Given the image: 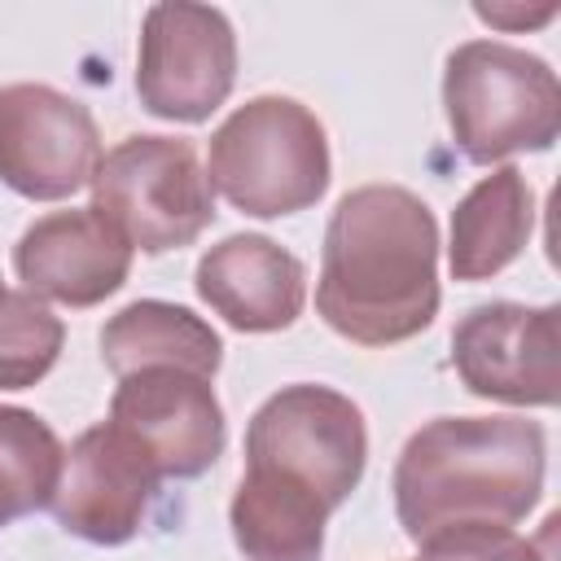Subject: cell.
<instances>
[{
	"instance_id": "6da1fadb",
	"label": "cell",
	"mask_w": 561,
	"mask_h": 561,
	"mask_svg": "<svg viewBox=\"0 0 561 561\" xmlns=\"http://www.w3.org/2000/svg\"><path fill=\"white\" fill-rule=\"evenodd\" d=\"M316 311L359 346H394L438 316V224L399 184L351 188L324 228Z\"/></svg>"
},
{
	"instance_id": "7a4b0ae2",
	"label": "cell",
	"mask_w": 561,
	"mask_h": 561,
	"mask_svg": "<svg viewBox=\"0 0 561 561\" xmlns=\"http://www.w3.org/2000/svg\"><path fill=\"white\" fill-rule=\"evenodd\" d=\"M543 491V430L526 416H438L394 465V513L412 543L447 526H513Z\"/></svg>"
},
{
	"instance_id": "3957f363",
	"label": "cell",
	"mask_w": 561,
	"mask_h": 561,
	"mask_svg": "<svg viewBox=\"0 0 561 561\" xmlns=\"http://www.w3.org/2000/svg\"><path fill=\"white\" fill-rule=\"evenodd\" d=\"M206 180L241 215H298L329 188L324 123L289 96H254L215 127Z\"/></svg>"
},
{
	"instance_id": "277c9868",
	"label": "cell",
	"mask_w": 561,
	"mask_h": 561,
	"mask_svg": "<svg viewBox=\"0 0 561 561\" xmlns=\"http://www.w3.org/2000/svg\"><path fill=\"white\" fill-rule=\"evenodd\" d=\"M447 127L478 167L552 149L561 131V83L552 66L500 39H469L443 70Z\"/></svg>"
},
{
	"instance_id": "5b68a950",
	"label": "cell",
	"mask_w": 561,
	"mask_h": 561,
	"mask_svg": "<svg viewBox=\"0 0 561 561\" xmlns=\"http://www.w3.org/2000/svg\"><path fill=\"white\" fill-rule=\"evenodd\" d=\"M92 210L145 254L193 245L215 219V188L193 140L127 136L92 175Z\"/></svg>"
},
{
	"instance_id": "8992f818",
	"label": "cell",
	"mask_w": 561,
	"mask_h": 561,
	"mask_svg": "<svg viewBox=\"0 0 561 561\" xmlns=\"http://www.w3.org/2000/svg\"><path fill=\"white\" fill-rule=\"evenodd\" d=\"M368 460L364 412L329 386H285L276 390L245 430V469L280 473L316 491L329 508L346 504L359 486Z\"/></svg>"
},
{
	"instance_id": "52a82bcc",
	"label": "cell",
	"mask_w": 561,
	"mask_h": 561,
	"mask_svg": "<svg viewBox=\"0 0 561 561\" xmlns=\"http://www.w3.org/2000/svg\"><path fill=\"white\" fill-rule=\"evenodd\" d=\"M237 79L232 22L210 4H153L140 26L136 96L149 114L171 123L210 118Z\"/></svg>"
},
{
	"instance_id": "ba28073f",
	"label": "cell",
	"mask_w": 561,
	"mask_h": 561,
	"mask_svg": "<svg viewBox=\"0 0 561 561\" xmlns=\"http://www.w3.org/2000/svg\"><path fill=\"white\" fill-rule=\"evenodd\" d=\"M101 131L83 101L48 83L0 88V180L31 202H61L92 184Z\"/></svg>"
},
{
	"instance_id": "9c48e42d",
	"label": "cell",
	"mask_w": 561,
	"mask_h": 561,
	"mask_svg": "<svg viewBox=\"0 0 561 561\" xmlns=\"http://www.w3.org/2000/svg\"><path fill=\"white\" fill-rule=\"evenodd\" d=\"M451 364L469 394L517 408L561 399V307L482 302L451 333Z\"/></svg>"
},
{
	"instance_id": "30bf717a",
	"label": "cell",
	"mask_w": 561,
	"mask_h": 561,
	"mask_svg": "<svg viewBox=\"0 0 561 561\" xmlns=\"http://www.w3.org/2000/svg\"><path fill=\"white\" fill-rule=\"evenodd\" d=\"M110 421L149 456L158 478H197L224 456V408L210 377L184 368H140L118 377Z\"/></svg>"
},
{
	"instance_id": "8fae6325",
	"label": "cell",
	"mask_w": 561,
	"mask_h": 561,
	"mask_svg": "<svg viewBox=\"0 0 561 561\" xmlns=\"http://www.w3.org/2000/svg\"><path fill=\"white\" fill-rule=\"evenodd\" d=\"M158 482L162 478L149 456L114 421H101L83 430L61 460V482L53 495L57 526L101 548L127 543L145 526Z\"/></svg>"
},
{
	"instance_id": "7c38bea8",
	"label": "cell",
	"mask_w": 561,
	"mask_h": 561,
	"mask_svg": "<svg viewBox=\"0 0 561 561\" xmlns=\"http://www.w3.org/2000/svg\"><path fill=\"white\" fill-rule=\"evenodd\" d=\"M13 267L35 298H53L61 307H96L127 280L131 245L92 206L53 210L22 232Z\"/></svg>"
},
{
	"instance_id": "4fadbf2b",
	"label": "cell",
	"mask_w": 561,
	"mask_h": 561,
	"mask_svg": "<svg viewBox=\"0 0 561 561\" xmlns=\"http://www.w3.org/2000/svg\"><path fill=\"white\" fill-rule=\"evenodd\" d=\"M197 294L232 329L276 333L298 320V311L307 302V272L272 237L237 232L202 254Z\"/></svg>"
},
{
	"instance_id": "5bb4252c",
	"label": "cell",
	"mask_w": 561,
	"mask_h": 561,
	"mask_svg": "<svg viewBox=\"0 0 561 561\" xmlns=\"http://www.w3.org/2000/svg\"><path fill=\"white\" fill-rule=\"evenodd\" d=\"M535 228V193L517 167H500L482 175L460 206L451 210V245L447 267L456 280L500 276L530 241Z\"/></svg>"
},
{
	"instance_id": "9a60e30c",
	"label": "cell",
	"mask_w": 561,
	"mask_h": 561,
	"mask_svg": "<svg viewBox=\"0 0 561 561\" xmlns=\"http://www.w3.org/2000/svg\"><path fill=\"white\" fill-rule=\"evenodd\" d=\"M101 359L114 377H127L140 368H184L197 377H215L224 364V342L188 307L140 298L105 320Z\"/></svg>"
},
{
	"instance_id": "2e32d148",
	"label": "cell",
	"mask_w": 561,
	"mask_h": 561,
	"mask_svg": "<svg viewBox=\"0 0 561 561\" xmlns=\"http://www.w3.org/2000/svg\"><path fill=\"white\" fill-rule=\"evenodd\" d=\"M329 504L267 469H245L228 522L245 561H320Z\"/></svg>"
},
{
	"instance_id": "e0dca14e",
	"label": "cell",
	"mask_w": 561,
	"mask_h": 561,
	"mask_svg": "<svg viewBox=\"0 0 561 561\" xmlns=\"http://www.w3.org/2000/svg\"><path fill=\"white\" fill-rule=\"evenodd\" d=\"M66 447L48 421L0 403V526L48 508L61 482Z\"/></svg>"
},
{
	"instance_id": "ac0fdd59",
	"label": "cell",
	"mask_w": 561,
	"mask_h": 561,
	"mask_svg": "<svg viewBox=\"0 0 561 561\" xmlns=\"http://www.w3.org/2000/svg\"><path fill=\"white\" fill-rule=\"evenodd\" d=\"M66 324L26 289L0 285V390L44 381L61 355Z\"/></svg>"
},
{
	"instance_id": "d6986e66",
	"label": "cell",
	"mask_w": 561,
	"mask_h": 561,
	"mask_svg": "<svg viewBox=\"0 0 561 561\" xmlns=\"http://www.w3.org/2000/svg\"><path fill=\"white\" fill-rule=\"evenodd\" d=\"M416 561H548V552L522 535H513L508 526H447L430 539H421V557Z\"/></svg>"
}]
</instances>
